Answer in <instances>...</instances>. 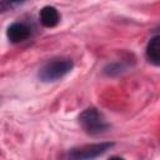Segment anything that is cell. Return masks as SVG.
Returning <instances> with one entry per match:
<instances>
[{
  "label": "cell",
  "instance_id": "8992f818",
  "mask_svg": "<svg viewBox=\"0 0 160 160\" xmlns=\"http://www.w3.org/2000/svg\"><path fill=\"white\" fill-rule=\"evenodd\" d=\"M146 56H148V60L150 62H152L154 65L160 64V38L158 35L154 36L150 40V42L148 44Z\"/></svg>",
  "mask_w": 160,
  "mask_h": 160
},
{
  "label": "cell",
  "instance_id": "3957f363",
  "mask_svg": "<svg viewBox=\"0 0 160 160\" xmlns=\"http://www.w3.org/2000/svg\"><path fill=\"white\" fill-rule=\"evenodd\" d=\"M111 142H101V144H92V145H86L79 149H72L70 152L71 158L75 159H91L95 158L102 152H105L109 148H111Z\"/></svg>",
  "mask_w": 160,
  "mask_h": 160
},
{
  "label": "cell",
  "instance_id": "277c9868",
  "mask_svg": "<svg viewBox=\"0 0 160 160\" xmlns=\"http://www.w3.org/2000/svg\"><path fill=\"white\" fill-rule=\"evenodd\" d=\"M8 38L11 42H21L30 36V29L21 22H14L8 28Z\"/></svg>",
  "mask_w": 160,
  "mask_h": 160
},
{
  "label": "cell",
  "instance_id": "6da1fadb",
  "mask_svg": "<svg viewBox=\"0 0 160 160\" xmlns=\"http://www.w3.org/2000/svg\"><path fill=\"white\" fill-rule=\"evenodd\" d=\"M72 69V61L70 59H54L46 62L39 72L42 81H54L66 75Z\"/></svg>",
  "mask_w": 160,
  "mask_h": 160
},
{
  "label": "cell",
  "instance_id": "52a82bcc",
  "mask_svg": "<svg viewBox=\"0 0 160 160\" xmlns=\"http://www.w3.org/2000/svg\"><path fill=\"white\" fill-rule=\"evenodd\" d=\"M12 2H22V1H25V0H11Z\"/></svg>",
  "mask_w": 160,
  "mask_h": 160
},
{
  "label": "cell",
  "instance_id": "7a4b0ae2",
  "mask_svg": "<svg viewBox=\"0 0 160 160\" xmlns=\"http://www.w3.org/2000/svg\"><path fill=\"white\" fill-rule=\"evenodd\" d=\"M79 122L82 129L89 134H99L108 129V124L104 116L94 108L86 109L79 116Z\"/></svg>",
  "mask_w": 160,
  "mask_h": 160
},
{
  "label": "cell",
  "instance_id": "5b68a950",
  "mask_svg": "<svg viewBox=\"0 0 160 160\" xmlns=\"http://www.w3.org/2000/svg\"><path fill=\"white\" fill-rule=\"evenodd\" d=\"M40 21L46 28H52L59 22V12L54 6H44L40 10Z\"/></svg>",
  "mask_w": 160,
  "mask_h": 160
}]
</instances>
